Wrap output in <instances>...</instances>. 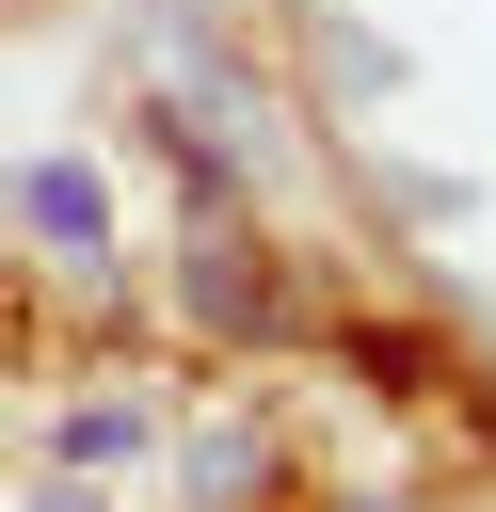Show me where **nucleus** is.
Instances as JSON below:
<instances>
[{"instance_id":"obj_1","label":"nucleus","mask_w":496,"mask_h":512,"mask_svg":"<svg viewBox=\"0 0 496 512\" xmlns=\"http://www.w3.org/2000/svg\"><path fill=\"white\" fill-rule=\"evenodd\" d=\"M16 224H32V240H64V256H96V240H112L96 160H16Z\"/></svg>"},{"instance_id":"obj_2","label":"nucleus","mask_w":496,"mask_h":512,"mask_svg":"<svg viewBox=\"0 0 496 512\" xmlns=\"http://www.w3.org/2000/svg\"><path fill=\"white\" fill-rule=\"evenodd\" d=\"M192 288H208V320H256V240L208 224V240H192Z\"/></svg>"},{"instance_id":"obj_3","label":"nucleus","mask_w":496,"mask_h":512,"mask_svg":"<svg viewBox=\"0 0 496 512\" xmlns=\"http://www.w3.org/2000/svg\"><path fill=\"white\" fill-rule=\"evenodd\" d=\"M48 512H96V496H48Z\"/></svg>"},{"instance_id":"obj_4","label":"nucleus","mask_w":496,"mask_h":512,"mask_svg":"<svg viewBox=\"0 0 496 512\" xmlns=\"http://www.w3.org/2000/svg\"><path fill=\"white\" fill-rule=\"evenodd\" d=\"M176 16H192V0H176Z\"/></svg>"}]
</instances>
